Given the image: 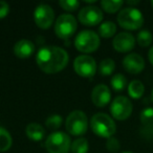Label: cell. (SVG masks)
I'll use <instances>...</instances> for the list:
<instances>
[{
  "instance_id": "5",
  "label": "cell",
  "mask_w": 153,
  "mask_h": 153,
  "mask_svg": "<svg viewBox=\"0 0 153 153\" xmlns=\"http://www.w3.org/2000/svg\"><path fill=\"white\" fill-rule=\"evenodd\" d=\"M74 46L81 53H94L100 46V37L94 30H82L76 37Z\"/></svg>"
},
{
  "instance_id": "17",
  "label": "cell",
  "mask_w": 153,
  "mask_h": 153,
  "mask_svg": "<svg viewBox=\"0 0 153 153\" xmlns=\"http://www.w3.org/2000/svg\"><path fill=\"white\" fill-rule=\"evenodd\" d=\"M25 133L28 138L35 142H39L41 140L45 135V130L41 125L37 123H30L26 126Z\"/></svg>"
},
{
  "instance_id": "14",
  "label": "cell",
  "mask_w": 153,
  "mask_h": 153,
  "mask_svg": "<svg viewBox=\"0 0 153 153\" xmlns=\"http://www.w3.org/2000/svg\"><path fill=\"white\" fill-rule=\"evenodd\" d=\"M111 92L108 86L104 84H99L91 91V101L96 106L104 107L110 102Z\"/></svg>"
},
{
  "instance_id": "3",
  "label": "cell",
  "mask_w": 153,
  "mask_h": 153,
  "mask_svg": "<svg viewBox=\"0 0 153 153\" xmlns=\"http://www.w3.org/2000/svg\"><path fill=\"white\" fill-rule=\"evenodd\" d=\"M117 23L121 27L128 30H136L144 24V16L140 10L133 7L122 9L117 15Z\"/></svg>"
},
{
  "instance_id": "18",
  "label": "cell",
  "mask_w": 153,
  "mask_h": 153,
  "mask_svg": "<svg viewBox=\"0 0 153 153\" xmlns=\"http://www.w3.org/2000/svg\"><path fill=\"white\" fill-rule=\"evenodd\" d=\"M145 92V85L140 80H133L128 85V94L132 99H140L144 96Z\"/></svg>"
},
{
  "instance_id": "31",
  "label": "cell",
  "mask_w": 153,
  "mask_h": 153,
  "mask_svg": "<svg viewBox=\"0 0 153 153\" xmlns=\"http://www.w3.org/2000/svg\"><path fill=\"white\" fill-rule=\"evenodd\" d=\"M127 4H129V5H136V4H138V3H140V1H138V0H136V1H127Z\"/></svg>"
},
{
  "instance_id": "25",
  "label": "cell",
  "mask_w": 153,
  "mask_h": 153,
  "mask_svg": "<svg viewBox=\"0 0 153 153\" xmlns=\"http://www.w3.org/2000/svg\"><path fill=\"white\" fill-rule=\"evenodd\" d=\"M110 83L115 91H123L126 86H127V79H126V76L124 74H117L112 76Z\"/></svg>"
},
{
  "instance_id": "21",
  "label": "cell",
  "mask_w": 153,
  "mask_h": 153,
  "mask_svg": "<svg viewBox=\"0 0 153 153\" xmlns=\"http://www.w3.org/2000/svg\"><path fill=\"white\" fill-rule=\"evenodd\" d=\"M13 138L10 132L4 128L0 127V152H5L12 147Z\"/></svg>"
},
{
  "instance_id": "2",
  "label": "cell",
  "mask_w": 153,
  "mask_h": 153,
  "mask_svg": "<svg viewBox=\"0 0 153 153\" xmlns=\"http://www.w3.org/2000/svg\"><path fill=\"white\" fill-rule=\"evenodd\" d=\"M90 126L94 133L101 137H112V135L117 131V125L112 117L103 112L96 113L91 117Z\"/></svg>"
},
{
  "instance_id": "8",
  "label": "cell",
  "mask_w": 153,
  "mask_h": 153,
  "mask_svg": "<svg viewBox=\"0 0 153 153\" xmlns=\"http://www.w3.org/2000/svg\"><path fill=\"white\" fill-rule=\"evenodd\" d=\"M133 105L131 101L124 96H119L112 101L110 106V112L117 121H125L131 115Z\"/></svg>"
},
{
  "instance_id": "23",
  "label": "cell",
  "mask_w": 153,
  "mask_h": 153,
  "mask_svg": "<svg viewBox=\"0 0 153 153\" xmlns=\"http://www.w3.org/2000/svg\"><path fill=\"white\" fill-rule=\"evenodd\" d=\"M136 41H137V44L142 47H148L152 44L153 42V36L151 34L150 30H142L137 34L136 37Z\"/></svg>"
},
{
  "instance_id": "19",
  "label": "cell",
  "mask_w": 153,
  "mask_h": 153,
  "mask_svg": "<svg viewBox=\"0 0 153 153\" xmlns=\"http://www.w3.org/2000/svg\"><path fill=\"white\" fill-rule=\"evenodd\" d=\"M117 33V25L112 21L103 22L99 27V34L103 38H110Z\"/></svg>"
},
{
  "instance_id": "29",
  "label": "cell",
  "mask_w": 153,
  "mask_h": 153,
  "mask_svg": "<svg viewBox=\"0 0 153 153\" xmlns=\"http://www.w3.org/2000/svg\"><path fill=\"white\" fill-rule=\"evenodd\" d=\"M10 13V5L5 1H0V19L7 17Z\"/></svg>"
},
{
  "instance_id": "10",
  "label": "cell",
  "mask_w": 153,
  "mask_h": 153,
  "mask_svg": "<svg viewBox=\"0 0 153 153\" xmlns=\"http://www.w3.org/2000/svg\"><path fill=\"white\" fill-rule=\"evenodd\" d=\"M34 19L38 27L47 30L51 26L55 19V12L53 7L47 4H39L34 12Z\"/></svg>"
},
{
  "instance_id": "34",
  "label": "cell",
  "mask_w": 153,
  "mask_h": 153,
  "mask_svg": "<svg viewBox=\"0 0 153 153\" xmlns=\"http://www.w3.org/2000/svg\"><path fill=\"white\" fill-rule=\"evenodd\" d=\"M151 7H152V9H153V0L151 1Z\"/></svg>"
},
{
  "instance_id": "27",
  "label": "cell",
  "mask_w": 153,
  "mask_h": 153,
  "mask_svg": "<svg viewBox=\"0 0 153 153\" xmlns=\"http://www.w3.org/2000/svg\"><path fill=\"white\" fill-rule=\"evenodd\" d=\"M60 7L63 10L68 12H74L76 9H79L80 7V2L76 1V0H61L59 2Z\"/></svg>"
},
{
  "instance_id": "15",
  "label": "cell",
  "mask_w": 153,
  "mask_h": 153,
  "mask_svg": "<svg viewBox=\"0 0 153 153\" xmlns=\"http://www.w3.org/2000/svg\"><path fill=\"white\" fill-rule=\"evenodd\" d=\"M140 123L143 125V134L148 138H153V108L147 107L140 112Z\"/></svg>"
},
{
  "instance_id": "30",
  "label": "cell",
  "mask_w": 153,
  "mask_h": 153,
  "mask_svg": "<svg viewBox=\"0 0 153 153\" xmlns=\"http://www.w3.org/2000/svg\"><path fill=\"white\" fill-rule=\"evenodd\" d=\"M148 59H149V62L153 65V46L151 47L148 51Z\"/></svg>"
},
{
  "instance_id": "12",
  "label": "cell",
  "mask_w": 153,
  "mask_h": 153,
  "mask_svg": "<svg viewBox=\"0 0 153 153\" xmlns=\"http://www.w3.org/2000/svg\"><path fill=\"white\" fill-rule=\"evenodd\" d=\"M135 42L133 35L127 32H122L113 38L112 45L117 53H129L134 48Z\"/></svg>"
},
{
  "instance_id": "26",
  "label": "cell",
  "mask_w": 153,
  "mask_h": 153,
  "mask_svg": "<svg viewBox=\"0 0 153 153\" xmlns=\"http://www.w3.org/2000/svg\"><path fill=\"white\" fill-rule=\"evenodd\" d=\"M62 123H63V119H62V117L59 114L51 115V117H47L46 122H45L47 128H49V129H51V130H56V129H58V128H60Z\"/></svg>"
},
{
  "instance_id": "24",
  "label": "cell",
  "mask_w": 153,
  "mask_h": 153,
  "mask_svg": "<svg viewBox=\"0 0 153 153\" xmlns=\"http://www.w3.org/2000/svg\"><path fill=\"white\" fill-rule=\"evenodd\" d=\"M88 148H89V146H88L87 140L84 137H80L71 143L70 150L72 153H87Z\"/></svg>"
},
{
  "instance_id": "11",
  "label": "cell",
  "mask_w": 153,
  "mask_h": 153,
  "mask_svg": "<svg viewBox=\"0 0 153 153\" xmlns=\"http://www.w3.org/2000/svg\"><path fill=\"white\" fill-rule=\"evenodd\" d=\"M79 21L86 26H94L98 25L103 20V12L101 9L94 5H88L79 12Z\"/></svg>"
},
{
  "instance_id": "16",
  "label": "cell",
  "mask_w": 153,
  "mask_h": 153,
  "mask_svg": "<svg viewBox=\"0 0 153 153\" xmlns=\"http://www.w3.org/2000/svg\"><path fill=\"white\" fill-rule=\"evenodd\" d=\"M35 45L27 39H22L14 45V53L20 59H27L34 53Z\"/></svg>"
},
{
  "instance_id": "7",
  "label": "cell",
  "mask_w": 153,
  "mask_h": 153,
  "mask_svg": "<svg viewBox=\"0 0 153 153\" xmlns=\"http://www.w3.org/2000/svg\"><path fill=\"white\" fill-rule=\"evenodd\" d=\"M76 20L72 15L63 14L55 23V33L61 39H69L76 30Z\"/></svg>"
},
{
  "instance_id": "28",
  "label": "cell",
  "mask_w": 153,
  "mask_h": 153,
  "mask_svg": "<svg viewBox=\"0 0 153 153\" xmlns=\"http://www.w3.org/2000/svg\"><path fill=\"white\" fill-rule=\"evenodd\" d=\"M106 148L108 149V151H110L111 153H117V151L121 148V145H120V142L117 138L115 137H109L108 140H107L106 144Z\"/></svg>"
},
{
  "instance_id": "22",
  "label": "cell",
  "mask_w": 153,
  "mask_h": 153,
  "mask_svg": "<svg viewBox=\"0 0 153 153\" xmlns=\"http://www.w3.org/2000/svg\"><path fill=\"white\" fill-rule=\"evenodd\" d=\"M114 69H115V63L110 58H107V59H104L103 61H101L100 66H99V72L103 76H107L112 74Z\"/></svg>"
},
{
  "instance_id": "4",
  "label": "cell",
  "mask_w": 153,
  "mask_h": 153,
  "mask_svg": "<svg viewBox=\"0 0 153 153\" xmlns=\"http://www.w3.org/2000/svg\"><path fill=\"white\" fill-rule=\"evenodd\" d=\"M66 130L69 134L81 136L86 133L88 129V120L86 114L81 110H74L69 113L65 123Z\"/></svg>"
},
{
  "instance_id": "1",
  "label": "cell",
  "mask_w": 153,
  "mask_h": 153,
  "mask_svg": "<svg viewBox=\"0 0 153 153\" xmlns=\"http://www.w3.org/2000/svg\"><path fill=\"white\" fill-rule=\"evenodd\" d=\"M68 53L58 46H45L40 48L36 56V61L42 71L56 74L63 70L68 64Z\"/></svg>"
},
{
  "instance_id": "33",
  "label": "cell",
  "mask_w": 153,
  "mask_h": 153,
  "mask_svg": "<svg viewBox=\"0 0 153 153\" xmlns=\"http://www.w3.org/2000/svg\"><path fill=\"white\" fill-rule=\"evenodd\" d=\"M122 153H133V152H130V151H124V152Z\"/></svg>"
},
{
  "instance_id": "32",
  "label": "cell",
  "mask_w": 153,
  "mask_h": 153,
  "mask_svg": "<svg viewBox=\"0 0 153 153\" xmlns=\"http://www.w3.org/2000/svg\"><path fill=\"white\" fill-rule=\"evenodd\" d=\"M151 100H152V102H153V89H152V94H151Z\"/></svg>"
},
{
  "instance_id": "6",
  "label": "cell",
  "mask_w": 153,
  "mask_h": 153,
  "mask_svg": "<svg viewBox=\"0 0 153 153\" xmlns=\"http://www.w3.org/2000/svg\"><path fill=\"white\" fill-rule=\"evenodd\" d=\"M45 146L48 153H68L71 147L70 137L62 131H56L46 138Z\"/></svg>"
},
{
  "instance_id": "13",
  "label": "cell",
  "mask_w": 153,
  "mask_h": 153,
  "mask_svg": "<svg viewBox=\"0 0 153 153\" xmlns=\"http://www.w3.org/2000/svg\"><path fill=\"white\" fill-rule=\"evenodd\" d=\"M123 66L127 72L131 74H137L145 68V60L140 55L132 53L123 59Z\"/></svg>"
},
{
  "instance_id": "20",
  "label": "cell",
  "mask_w": 153,
  "mask_h": 153,
  "mask_svg": "<svg viewBox=\"0 0 153 153\" xmlns=\"http://www.w3.org/2000/svg\"><path fill=\"white\" fill-rule=\"evenodd\" d=\"M124 1L122 0H103L101 1V7L105 12L109 14L117 13L123 7Z\"/></svg>"
},
{
  "instance_id": "9",
  "label": "cell",
  "mask_w": 153,
  "mask_h": 153,
  "mask_svg": "<svg viewBox=\"0 0 153 153\" xmlns=\"http://www.w3.org/2000/svg\"><path fill=\"white\" fill-rule=\"evenodd\" d=\"M74 69L80 76L92 78L97 72V62L90 56H79L74 62Z\"/></svg>"
}]
</instances>
